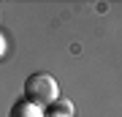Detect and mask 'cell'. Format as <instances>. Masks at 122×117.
<instances>
[{
    "label": "cell",
    "mask_w": 122,
    "mask_h": 117,
    "mask_svg": "<svg viewBox=\"0 0 122 117\" xmlns=\"http://www.w3.org/2000/svg\"><path fill=\"white\" fill-rule=\"evenodd\" d=\"M52 114H62V117H73V106L68 104V101H62V98H57L52 106H46Z\"/></svg>",
    "instance_id": "cell-3"
},
{
    "label": "cell",
    "mask_w": 122,
    "mask_h": 117,
    "mask_svg": "<svg viewBox=\"0 0 122 117\" xmlns=\"http://www.w3.org/2000/svg\"><path fill=\"white\" fill-rule=\"evenodd\" d=\"M11 117H44V114H41L38 106H33V104H27V101H22V104H16V106L11 109Z\"/></svg>",
    "instance_id": "cell-2"
},
{
    "label": "cell",
    "mask_w": 122,
    "mask_h": 117,
    "mask_svg": "<svg viewBox=\"0 0 122 117\" xmlns=\"http://www.w3.org/2000/svg\"><path fill=\"white\" fill-rule=\"evenodd\" d=\"M25 98L27 104L33 106H52L57 98H60V87H57V79L38 71V74H30L25 82Z\"/></svg>",
    "instance_id": "cell-1"
},
{
    "label": "cell",
    "mask_w": 122,
    "mask_h": 117,
    "mask_svg": "<svg viewBox=\"0 0 122 117\" xmlns=\"http://www.w3.org/2000/svg\"><path fill=\"white\" fill-rule=\"evenodd\" d=\"M46 117H62V114H52V112H46Z\"/></svg>",
    "instance_id": "cell-5"
},
{
    "label": "cell",
    "mask_w": 122,
    "mask_h": 117,
    "mask_svg": "<svg viewBox=\"0 0 122 117\" xmlns=\"http://www.w3.org/2000/svg\"><path fill=\"white\" fill-rule=\"evenodd\" d=\"M5 46H8V44H5V38H3V33H0V57L5 55Z\"/></svg>",
    "instance_id": "cell-4"
}]
</instances>
